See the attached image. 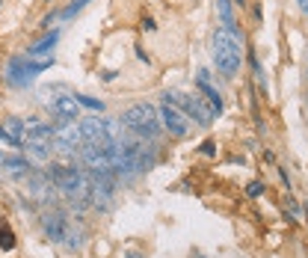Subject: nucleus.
Here are the masks:
<instances>
[{"mask_svg":"<svg viewBox=\"0 0 308 258\" xmlns=\"http://www.w3.org/2000/svg\"><path fill=\"white\" fill-rule=\"evenodd\" d=\"M86 3H89V0H71V3H68V6H65L62 12H59V18H65V21H68V18H74V15L80 12V9H83Z\"/></svg>","mask_w":308,"mask_h":258,"instance_id":"16","label":"nucleus"},{"mask_svg":"<svg viewBox=\"0 0 308 258\" xmlns=\"http://www.w3.org/2000/svg\"><path fill=\"white\" fill-rule=\"evenodd\" d=\"M196 86H199V89H202V95L208 98L211 110L219 116V113H222V95H219V92L211 86V80H208V71H199V75H196Z\"/></svg>","mask_w":308,"mask_h":258,"instance_id":"10","label":"nucleus"},{"mask_svg":"<svg viewBox=\"0 0 308 258\" xmlns=\"http://www.w3.org/2000/svg\"><path fill=\"white\" fill-rule=\"evenodd\" d=\"M74 101L80 104V107H86V110H95V113H101V110H104V101L89 98V95H74Z\"/></svg>","mask_w":308,"mask_h":258,"instance_id":"15","label":"nucleus"},{"mask_svg":"<svg viewBox=\"0 0 308 258\" xmlns=\"http://www.w3.org/2000/svg\"><path fill=\"white\" fill-rule=\"evenodd\" d=\"M163 122V128L172 134V137H187L190 134V119H187V113H184V110H178L175 104H169V101H163L160 104V113H157Z\"/></svg>","mask_w":308,"mask_h":258,"instance_id":"7","label":"nucleus"},{"mask_svg":"<svg viewBox=\"0 0 308 258\" xmlns=\"http://www.w3.org/2000/svg\"><path fill=\"white\" fill-rule=\"evenodd\" d=\"M54 142L65 152H74L83 145V131L80 125H74V119H59L54 122Z\"/></svg>","mask_w":308,"mask_h":258,"instance_id":"6","label":"nucleus"},{"mask_svg":"<svg viewBox=\"0 0 308 258\" xmlns=\"http://www.w3.org/2000/svg\"><path fill=\"white\" fill-rule=\"evenodd\" d=\"M42 229H45V235H48L54 243H62V240L68 238V232H71L68 217H65L62 211H48V214H42Z\"/></svg>","mask_w":308,"mask_h":258,"instance_id":"8","label":"nucleus"},{"mask_svg":"<svg viewBox=\"0 0 308 258\" xmlns=\"http://www.w3.org/2000/svg\"><path fill=\"white\" fill-rule=\"evenodd\" d=\"M192 258H205V255H202V252H192Z\"/></svg>","mask_w":308,"mask_h":258,"instance_id":"24","label":"nucleus"},{"mask_svg":"<svg viewBox=\"0 0 308 258\" xmlns=\"http://www.w3.org/2000/svg\"><path fill=\"white\" fill-rule=\"evenodd\" d=\"M48 178H51V184H54L57 190H62V193L71 196V199H89V196H92V184H89V178H86L80 169H74V166L51 163Z\"/></svg>","mask_w":308,"mask_h":258,"instance_id":"2","label":"nucleus"},{"mask_svg":"<svg viewBox=\"0 0 308 258\" xmlns=\"http://www.w3.org/2000/svg\"><path fill=\"white\" fill-rule=\"evenodd\" d=\"M299 9H302V12L308 15V0H299Z\"/></svg>","mask_w":308,"mask_h":258,"instance_id":"22","label":"nucleus"},{"mask_svg":"<svg viewBox=\"0 0 308 258\" xmlns=\"http://www.w3.org/2000/svg\"><path fill=\"white\" fill-rule=\"evenodd\" d=\"M142 27H145V30H157V24H154L151 18H145V21H142Z\"/></svg>","mask_w":308,"mask_h":258,"instance_id":"20","label":"nucleus"},{"mask_svg":"<svg viewBox=\"0 0 308 258\" xmlns=\"http://www.w3.org/2000/svg\"><path fill=\"white\" fill-rule=\"evenodd\" d=\"M54 18H57V12H51V15H48V18L42 21V27H51V24H54Z\"/></svg>","mask_w":308,"mask_h":258,"instance_id":"21","label":"nucleus"},{"mask_svg":"<svg viewBox=\"0 0 308 258\" xmlns=\"http://www.w3.org/2000/svg\"><path fill=\"white\" fill-rule=\"evenodd\" d=\"M264 190H267V187H264V184H261V181H249V187H246V193H249L252 199H258V196H261Z\"/></svg>","mask_w":308,"mask_h":258,"instance_id":"17","label":"nucleus"},{"mask_svg":"<svg viewBox=\"0 0 308 258\" xmlns=\"http://www.w3.org/2000/svg\"><path fill=\"white\" fill-rule=\"evenodd\" d=\"M57 39H59V33H57V30H51V33L45 36V39H42V42H36L33 48H27V57H30V60H36V57H48V54L54 51Z\"/></svg>","mask_w":308,"mask_h":258,"instance_id":"12","label":"nucleus"},{"mask_svg":"<svg viewBox=\"0 0 308 258\" xmlns=\"http://www.w3.org/2000/svg\"><path fill=\"white\" fill-rule=\"evenodd\" d=\"M51 110L59 119H80V104L74 101V95H57L51 101Z\"/></svg>","mask_w":308,"mask_h":258,"instance_id":"9","label":"nucleus"},{"mask_svg":"<svg viewBox=\"0 0 308 258\" xmlns=\"http://www.w3.org/2000/svg\"><path fill=\"white\" fill-rule=\"evenodd\" d=\"M240 60H243V48H240V36L234 30L219 27L213 33V62L222 78H234L240 71Z\"/></svg>","mask_w":308,"mask_h":258,"instance_id":"1","label":"nucleus"},{"mask_svg":"<svg viewBox=\"0 0 308 258\" xmlns=\"http://www.w3.org/2000/svg\"><path fill=\"white\" fill-rule=\"evenodd\" d=\"M128 258H142V255L139 252H128Z\"/></svg>","mask_w":308,"mask_h":258,"instance_id":"23","label":"nucleus"},{"mask_svg":"<svg viewBox=\"0 0 308 258\" xmlns=\"http://www.w3.org/2000/svg\"><path fill=\"white\" fill-rule=\"evenodd\" d=\"M54 65V60L51 57H45V60H30V57H15L12 62H9V68H6V80L9 83H15V86H27L36 75H42V71H48Z\"/></svg>","mask_w":308,"mask_h":258,"instance_id":"4","label":"nucleus"},{"mask_svg":"<svg viewBox=\"0 0 308 258\" xmlns=\"http://www.w3.org/2000/svg\"><path fill=\"white\" fill-rule=\"evenodd\" d=\"M163 101H169V104H175L178 110H184L187 116H192L202 128H208L211 125V119H213V110H211V104H205L199 95H184V92H166L163 95Z\"/></svg>","mask_w":308,"mask_h":258,"instance_id":"5","label":"nucleus"},{"mask_svg":"<svg viewBox=\"0 0 308 258\" xmlns=\"http://www.w3.org/2000/svg\"><path fill=\"white\" fill-rule=\"evenodd\" d=\"M288 208H290V214H293V217H299V205H296V202H293V199H290V202H288Z\"/></svg>","mask_w":308,"mask_h":258,"instance_id":"19","label":"nucleus"},{"mask_svg":"<svg viewBox=\"0 0 308 258\" xmlns=\"http://www.w3.org/2000/svg\"><path fill=\"white\" fill-rule=\"evenodd\" d=\"M302 211H305V214H308V202H305V205H302Z\"/></svg>","mask_w":308,"mask_h":258,"instance_id":"25","label":"nucleus"},{"mask_svg":"<svg viewBox=\"0 0 308 258\" xmlns=\"http://www.w3.org/2000/svg\"><path fill=\"white\" fill-rule=\"evenodd\" d=\"M119 122L128 131H134L136 137L154 139V137L160 134V116H157V110H154L151 104H134V107H128L125 113L119 116Z\"/></svg>","mask_w":308,"mask_h":258,"instance_id":"3","label":"nucleus"},{"mask_svg":"<svg viewBox=\"0 0 308 258\" xmlns=\"http://www.w3.org/2000/svg\"><path fill=\"white\" fill-rule=\"evenodd\" d=\"M0 249H3V252L15 249V235H12V229H9L6 219H0Z\"/></svg>","mask_w":308,"mask_h":258,"instance_id":"14","label":"nucleus"},{"mask_svg":"<svg viewBox=\"0 0 308 258\" xmlns=\"http://www.w3.org/2000/svg\"><path fill=\"white\" fill-rule=\"evenodd\" d=\"M15 149H18V145H15L3 131H0V152H15Z\"/></svg>","mask_w":308,"mask_h":258,"instance_id":"18","label":"nucleus"},{"mask_svg":"<svg viewBox=\"0 0 308 258\" xmlns=\"http://www.w3.org/2000/svg\"><path fill=\"white\" fill-rule=\"evenodd\" d=\"M0 131H3L18 149L24 145V119H18V116H9V119H3V125H0Z\"/></svg>","mask_w":308,"mask_h":258,"instance_id":"11","label":"nucleus"},{"mask_svg":"<svg viewBox=\"0 0 308 258\" xmlns=\"http://www.w3.org/2000/svg\"><path fill=\"white\" fill-rule=\"evenodd\" d=\"M216 12H219V21H222L225 30H234V9H231V0H216Z\"/></svg>","mask_w":308,"mask_h":258,"instance_id":"13","label":"nucleus"}]
</instances>
